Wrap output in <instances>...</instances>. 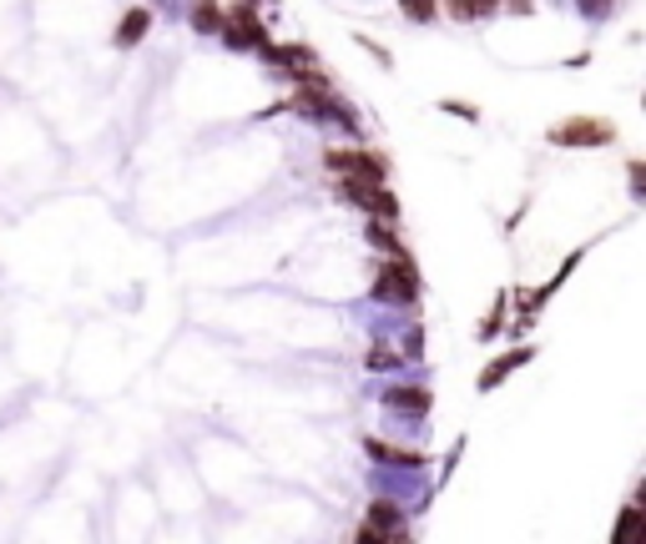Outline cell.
Segmentation results:
<instances>
[{"instance_id": "obj_2", "label": "cell", "mask_w": 646, "mask_h": 544, "mask_svg": "<svg viewBox=\"0 0 646 544\" xmlns=\"http://www.w3.org/2000/svg\"><path fill=\"white\" fill-rule=\"evenodd\" d=\"M339 197L349 208H364L369 217L379 222H399V202L384 181H364V177H339Z\"/></svg>"}, {"instance_id": "obj_17", "label": "cell", "mask_w": 646, "mask_h": 544, "mask_svg": "<svg viewBox=\"0 0 646 544\" xmlns=\"http://www.w3.org/2000/svg\"><path fill=\"white\" fill-rule=\"evenodd\" d=\"M580 5H586V11H591V15H596V11H607L611 0H580Z\"/></svg>"}, {"instance_id": "obj_12", "label": "cell", "mask_w": 646, "mask_h": 544, "mask_svg": "<svg viewBox=\"0 0 646 544\" xmlns=\"http://www.w3.org/2000/svg\"><path fill=\"white\" fill-rule=\"evenodd\" d=\"M192 26H198L202 36H218V31H223V11H218L212 0H198V5H192Z\"/></svg>"}, {"instance_id": "obj_15", "label": "cell", "mask_w": 646, "mask_h": 544, "mask_svg": "<svg viewBox=\"0 0 646 544\" xmlns=\"http://www.w3.org/2000/svg\"><path fill=\"white\" fill-rule=\"evenodd\" d=\"M636 519H642V515H636V505H626V509H621V524H616V540H626V534H632V530H636Z\"/></svg>"}, {"instance_id": "obj_8", "label": "cell", "mask_w": 646, "mask_h": 544, "mask_svg": "<svg viewBox=\"0 0 646 544\" xmlns=\"http://www.w3.org/2000/svg\"><path fill=\"white\" fill-rule=\"evenodd\" d=\"M530 358H536L530 348H515V353H505V358H495V363L485 368V374H480V393H485V389H495V383H505V378H510L515 368H526Z\"/></svg>"}, {"instance_id": "obj_3", "label": "cell", "mask_w": 646, "mask_h": 544, "mask_svg": "<svg viewBox=\"0 0 646 544\" xmlns=\"http://www.w3.org/2000/svg\"><path fill=\"white\" fill-rule=\"evenodd\" d=\"M218 36H223L227 51H263V46H268V31L252 21L248 0H238V5L223 15V31H218Z\"/></svg>"}, {"instance_id": "obj_11", "label": "cell", "mask_w": 646, "mask_h": 544, "mask_svg": "<svg viewBox=\"0 0 646 544\" xmlns=\"http://www.w3.org/2000/svg\"><path fill=\"white\" fill-rule=\"evenodd\" d=\"M369 243L379 247L384 258H399V252H404V243L395 237V222H379V217H374V227H369Z\"/></svg>"}, {"instance_id": "obj_14", "label": "cell", "mask_w": 646, "mask_h": 544, "mask_svg": "<svg viewBox=\"0 0 646 544\" xmlns=\"http://www.w3.org/2000/svg\"><path fill=\"white\" fill-rule=\"evenodd\" d=\"M399 11H404L409 21H435V15H439V0H399Z\"/></svg>"}, {"instance_id": "obj_6", "label": "cell", "mask_w": 646, "mask_h": 544, "mask_svg": "<svg viewBox=\"0 0 646 544\" xmlns=\"http://www.w3.org/2000/svg\"><path fill=\"white\" fill-rule=\"evenodd\" d=\"M369 530L379 534V540H409L404 509L389 505V499H374V505H369Z\"/></svg>"}, {"instance_id": "obj_16", "label": "cell", "mask_w": 646, "mask_h": 544, "mask_svg": "<svg viewBox=\"0 0 646 544\" xmlns=\"http://www.w3.org/2000/svg\"><path fill=\"white\" fill-rule=\"evenodd\" d=\"M501 318H505V298H501V308H495V318H490V323H480V338H495V333H501Z\"/></svg>"}, {"instance_id": "obj_5", "label": "cell", "mask_w": 646, "mask_h": 544, "mask_svg": "<svg viewBox=\"0 0 646 544\" xmlns=\"http://www.w3.org/2000/svg\"><path fill=\"white\" fill-rule=\"evenodd\" d=\"M611 137H616V127L601 117H576V121H561V127H551V142L555 146H607Z\"/></svg>"}, {"instance_id": "obj_1", "label": "cell", "mask_w": 646, "mask_h": 544, "mask_svg": "<svg viewBox=\"0 0 646 544\" xmlns=\"http://www.w3.org/2000/svg\"><path fill=\"white\" fill-rule=\"evenodd\" d=\"M374 298L395 303V308H404V303L420 298V272H414L409 252H399V258H384L379 277H374Z\"/></svg>"}, {"instance_id": "obj_13", "label": "cell", "mask_w": 646, "mask_h": 544, "mask_svg": "<svg viewBox=\"0 0 646 544\" xmlns=\"http://www.w3.org/2000/svg\"><path fill=\"white\" fill-rule=\"evenodd\" d=\"M449 15H460V21H480V15H490L501 0H445Z\"/></svg>"}, {"instance_id": "obj_18", "label": "cell", "mask_w": 646, "mask_h": 544, "mask_svg": "<svg viewBox=\"0 0 646 544\" xmlns=\"http://www.w3.org/2000/svg\"><path fill=\"white\" fill-rule=\"evenodd\" d=\"M515 11H530V0H515Z\"/></svg>"}, {"instance_id": "obj_7", "label": "cell", "mask_w": 646, "mask_h": 544, "mask_svg": "<svg viewBox=\"0 0 646 544\" xmlns=\"http://www.w3.org/2000/svg\"><path fill=\"white\" fill-rule=\"evenodd\" d=\"M384 409H389V414L424 418V414H430V393H424V389H389V393H384Z\"/></svg>"}, {"instance_id": "obj_10", "label": "cell", "mask_w": 646, "mask_h": 544, "mask_svg": "<svg viewBox=\"0 0 646 544\" xmlns=\"http://www.w3.org/2000/svg\"><path fill=\"white\" fill-rule=\"evenodd\" d=\"M364 449H369L374 459H379V464H409V469L424 464V459H420L414 449H395V444H384V439H364Z\"/></svg>"}, {"instance_id": "obj_9", "label": "cell", "mask_w": 646, "mask_h": 544, "mask_svg": "<svg viewBox=\"0 0 646 544\" xmlns=\"http://www.w3.org/2000/svg\"><path fill=\"white\" fill-rule=\"evenodd\" d=\"M146 26H152V11H142V5H137V11H127L117 21V36H111V40H117V46H137V40L146 36Z\"/></svg>"}, {"instance_id": "obj_4", "label": "cell", "mask_w": 646, "mask_h": 544, "mask_svg": "<svg viewBox=\"0 0 646 544\" xmlns=\"http://www.w3.org/2000/svg\"><path fill=\"white\" fill-rule=\"evenodd\" d=\"M324 167L333 177H364V181H384L389 177V162L379 152H324Z\"/></svg>"}]
</instances>
